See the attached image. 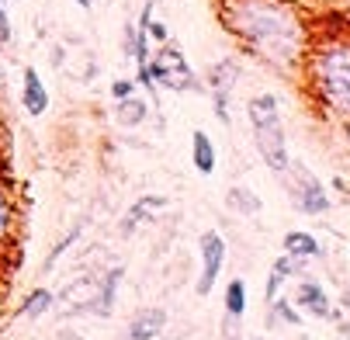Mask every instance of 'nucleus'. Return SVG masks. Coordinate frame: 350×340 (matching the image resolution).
Here are the masks:
<instances>
[{
    "label": "nucleus",
    "instance_id": "obj_1",
    "mask_svg": "<svg viewBox=\"0 0 350 340\" xmlns=\"http://www.w3.org/2000/svg\"><path fill=\"white\" fill-rule=\"evenodd\" d=\"M250 122H254V135H257V150L264 153V160L274 170L288 167V146H284V129H281V115H278V97L274 94H260L250 101Z\"/></svg>",
    "mask_w": 350,
    "mask_h": 340
},
{
    "label": "nucleus",
    "instance_id": "obj_2",
    "mask_svg": "<svg viewBox=\"0 0 350 340\" xmlns=\"http://www.w3.org/2000/svg\"><path fill=\"white\" fill-rule=\"evenodd\" d=\"M246 35L254 38L264 53L281 56V49L295 38V21L284 11H278L274 4H267V0H264V4L246 11Z\"/></svg>",
    "mask_w": 350,
    "mask_h": 340
},
{
    "label": "nucleus",
    "instance_id": "obj_3",
    "mask_svg": "<svg viewBox=\"0 0 350 340\" xmlns=\"http://www.w3.org/2000/svg\"><path fill=\"white\" fill-rule=\"evenodd\" d=\"M316 77L323 94L343 115H350V49H326L316 63Z\"/></svg>",
    "mask_w": 350,
    "mask_h": 340
},
{
    "label": "nucleus",
    "instance_id": "obj_4",
    "mask_svg": "<svg viewBox=\"0 0 350 340\" xmlns=\"http://www.w3.org/2000/svg\"><path fill=\"white\" fill-rule=\"evenodd\" d=\"M146 77H149V87H153V80H160V83H167L174 90L191 87V80H194L187 63H184V56H180V49H163V53L157 56V63L146 66Z\"/></svg>",
    "mask_w": 350,
    "mask_h": 340
},
{
    "label": "nucleus",
    "instance_id": "obj_5",
    "mask_svg": "<svg viewBox=\"0 0 350 340\" xmlns=\"http://www.w3.org/2000/svg\"><path fill=\"white\" fill-rule=\"evenodd\" d=\"M222 236L219 233H205L202 236V281H198V296H208L215 278H219V267H222Z\"/></svg>",
    "mask_w": 350,
    "mask_h": 340
},
{
    "label": "nucleus",
    "instance_id": "obj_6",
    "mask_svg": "<svg viewBox=\"0 0 350 340\" xmlns=\"http://www.w3.org/2000/svg\"><path fill=\"white\" fill-rule=\"evenodd\" d=\"M295 170H298V177H302V191H298V205H302L306 212H326V209H329V202H326V194H323L319 181H316L309 170H302V167H295Z\"/></svg>",
    "mask_w": 350,
    "mask_h": 340
},
{
    "label": "nucleus",
    "instance_id": "obj_7",
    "mask_svg": "<svg viewBox=\"0 0 350 340\" xmlns=\"http://www.w3.org/2000/svg\"><path fill=\"white\" fill-rule=\"evenodd\" d=\"M163 323H167L163 309H146V313H139V316L132 319V326H129V340H153V337L163 330Z\"/></svg>",
    "mask_w": 350,
    "mask_h": 340
},
{
    "label": "nucleus",
    "instance_id": "obj_8",
    "mask_svg": "<svg viewBox=\"0 0 350 340\" xmlns=\"http://www.w3.org/2000/svg\"><path fill=\"white\" fill-rule=\"evenodd\" d=\"M25 108L31 115H42L49 108V94H45V87H42L35 70H25Z\"/></svg>",
    "mask_w": 350,
    "mask_h": 340
},
{
    "label": "nucleus",
    "instance_id": "obj_9",
    "mask_svg": "<svg viewBox=\"0 0 350 340\" xmlns=\"http://www.w3.org/2000/svg\"><path fill=\"white\" fill-rule=\"evenodd\" d=\"M194 167L202 174H212L215 170V146L208 142L205 132H194Z\"/></svg>",
    "mask_w": 350,
    "mask_h": 340
},
{
    "label": "nucleus",
    "instance_id": "obj_10",
    "mask_svg": "<svg viewBox=\"0 0 350 340\" xmlns=\"http://www.w3.org/2000/svg\"><path fill=\"white\" fill-rule=\"evenodd\" d=\"M284 247H288L291 257H312V254H319V243L309 233H288L284 236Z\"/></svg>",
    "mask_w": 350,
    "mask_h": 340
},
{
    "label": "nucleus",
    "instance_id": "obj_11",
    "mask_svg": "<svg viewBox=\"0 0 350 340\" xmlns=\"http://www.w3.org/2000/svg\"><path fill=\"white\" fill-rule=\"evenodd\" d=\"M298 299H302V302L309 306V313H316V316H329V306H326L323 288H316V285H302V291H298Z\"/></svg>",
    "mask_w": 350,
    "mask_h": 340
},
{
    "label": "nucleus",
    "instance_id": "obj_12",
    "mask_svg": "<svg viewBox=\"0 0 350 340\" xmlns=\"http://www.w3.org/2000/svg\"><path fill=\"white\" fill-rule=\"evenodd\" d=\"M229 209H236V212H246V215H254L257 209H260V202L250 194L246 187H232V194H229Z\"/></svg>",
    "mask_w": 350,
    "mask_h": 340
},
{
    "label": "nucleus",
    "instance_id": "obj_13",
    "mask_svg": "<svg viewBox=\"0 0 350 340\" xmlns=\"http://www.w3.org/2000/svg\"><path fill=\"white\" fill-rule=\"evenodd\" d=\"M142 118H146V105H142V101H129V97H122L118 122H122V125H139Z\"/></svg>",
    "mask_w": 350,
    "mask_h": 340
},
{
    "label": "nucleus",
    "instance_id": "obj_14",
    "mask_svg": "<svg viewBox=\"0 0 350 340\" xmlns=\"http://www.w3.org/2000/svg\"><path fill=\"white\" fill-rule=\"evenodd\" d=\"M226 306L232 316H243V306H246V285L243 281H229L226 288Z\"/></svg>",
    "mask_w": 350,
    "mask_h": 340
},
{
    "label": "nucleus",
    "instance_id": "obj_15",
    "mask_svg": "<svg viewBox=\"0 0 350 340\" xmlns=\"http://www.w3.org/2000/svg\"><path fill=\"white\" fill-rule=\"evenodd\" d=\"M160 205H163V198H142V202L129 212V219H125V226H122V229H125V233H132V229L139 226V215H142L146 209H160Z\"/></svg>",
    "mask_w": 350,
    "mask_h": 340
},
{
    "label": "nucleus",
    "instance_id": "obj_16",
    "mask_svg": "<svg viewBox=\"0 0 350 340\" xmlns=\"http://www.w3.org/2000/svg\"><path fill=\"white\" fill-rule=\"evenodd\" d=\"M288 271H291V257H281V261L274 264V274H271V285H267V299L278 296V288H281V281L288 278Z\"/></svg>",
    "mask_w": 350,
    "mask_h": 340
},
{
    "label": "nucleus",
    "instance_id": "obj_17",
    "mask_svg": "<svg viewBox=\"0 0 350 340\" xmlns=\"http://www.w3.org/2000/svg\"><path fill=\"white\" fill-rule=\"evenodd\" d=\"M118 281H122V271H111V274H108V285H105V309H111V302H115Z\"/></svg>",
    "mask_w": 350,
    "mask_h": 340
},
{
    "label": "nucleus",
    "instance_id": "obj_18",
    "mask_svg": "<svg viewBox=\"0 0 350 340\" xmlns=\"http://www.w3.org/2000/svg\"><path fill=\"white\" fill-rule=\"evenodd\" d=\"M8 229H11V205H8L4 194H0V239L8 236Z\"/></svg>",
    "mask_w": 350,
    "mask_h": 340
},
{
    "label": "nucleus",
    "instance_id": "obj_19",
    "mask_svg": "<svg viewBox=\"0 0 350 340\" xmlns=\"http://www.w3.org/2000/svg\"><path fill=\"white\" fill-rule=\"evenodd\" d=\"M45 306H49V291H35V296L28 299V306H25V313H31V316H35V313H38V309H45Z\"/></svg>",
    "mask_w": 350,
    "mask_h": 340
},
{
    "label": "nucleus",
    "instance_id": "obj_20",
    "mask_svg": "<svg viewBox=\"0 0 350 340\" xmlns=\"http://www.w3.org/2000/svg\"><path fill=\"white\" fill-rule=\"evenodd\" d=\"M111 90H115V97L122 101V97H129V94H132V83H129V80H118V83L111 87Z\"/></svg>",
    "mask_w": 350,
    "mask_h": 340
},
{
    "label": "nucleus",
    "instance_id": "obj_21",
    "mask_svg": "<svg viewBox=\"0 0 350 340\" xmlns=\"http://www.w3.org/2000/svg\"><path fill=\"white\" fill-rule=\"evenodd\" d=\"M149 31H153V38H160V42H167V28L163 25H146Z\"/></svg>",
    "mask_w": 350,
    "mask_h": 340
},
{
    "label": "nucleus",
    "instance_id": "obj_22",
    "mask_svg": "<svg viewBox=\"0 0 350 340\" xmlns=\"http://www.w3.org/2000/svg\"><path fill=\"white\" fill-rule=\"evenodd\" d=\"M0 38H8V18H4V0H0Z\"/></svg>",
    "mask_w": 350,
    "mask_h": 340
},
{
    "label": "nucleus",
    "instance_id": "obj_23",
    "mask_svg": "<svg viewBox=\"0 0 350 340\" xmlns=\"http://www.w3.org/2000/svg\"><path fill=\"white\" fill-rule=\"evenodd\" d=\"M281 316H284L288 323H298V313H295V309H281Z\"/></svg>",
    "mask_w": 350,
    "mask_h": 340
},
{
    "label": "nucleus",
    "instance_id": "obj_24",
    "mask_svg": "<svg viewBox=\"0 0 350 340\" xmlns=\"http://www.w3.org/2000/svg\"><path fill=\"white\" fill-rule=\"evenodd\" d=\"M343 306H347V309H350V288H347V291H343Z\"/></svg>",
    "mask_w": 350,
    "mask_h": 340
},
{
    "label": "nucleus",
    "instance_id": "obj_25",
    "mask_svg": "<svg viewBox=\"0 0 350 340\" xmlns=\"http://www.w3.org/2000/svg\"><path fill=\"white\" fill-rule=\"evenodd\" d=\"M77 4H80V8H90V0H77Z\"/></svg>",
    "mask_w": 350,
    "mask_h": 340
}]
</instances>
